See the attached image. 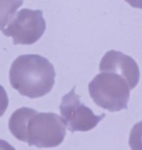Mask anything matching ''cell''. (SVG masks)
Listing matches in <instances>:
<instances>
[{
    "label": "cell",
    "instance_id": "1",
    "mask_svg": "<svg viewBox=\"0 0 142 150\" xmlns=\"http://www.w3.org/2000/svg\"><path fill=\"white\" fill-rule=\"evenodd\" d=\"M56 76L53 64L38 54L18 56L9 71L11 86L20 95L31 99L49 93L55 85Z\"/></svg>",
    "mask_w": 142,
    "mask_h": 150
},
{
    "label": "cell",
    "instance_id": "2",
    "mask_svg": "<svg viewBox=\"0 0 142 150\" xmlns=\"http://www.w3.org/2000/svg\"><path fill=\"white\" fill-rule=\"evenodd\" d=\"M130 90L124 77L112 72H100L88 84L93 102L112 112L128 109Z\"/></svg>",
    "mask_w": 142,
    "mask_h": 150
},
{
    "label": "cell",
    "instance_id": "3",
    "mask_svg": "<svg viewBox=\"0 0 142 150\" xmlns=\"http://www.w3.org/2000/svg\"><path fill=\"white\" fill-rule=\"evenodd\" d=\"M46 28L42 11L23 8L6 14L1 30L5 36L12 38L14 45H32L41 39Z\"/></svg>",
    "mask_w": 142,
    "mask_h": 150
},
{
    "label": "cell",
    "instance_id": "4",
    "mask_svg": "<svg viewBox=\"0 0 142 150\" xmlns=\"http://www.w3.org/2000/svg\"><path fill=\"white\" fill-rule=\"evenodd\" d=\"M66 130L64 119L58 114L37 112L28 123L26 143L37 148L57 147L64 141Z\"/></svg>",
    "mask_w": 142,
    "mask_h": 150
},
{
    "label": "cell",
    "instance_id": "5",
    "mask_svg": "<svg viewBox=\"0 0 142 150\" xmlns=\"http://www.w3.org/2000/svg\"><path fill=\"white\" fill-rule=\"evenodd\" d=\"M59 109L61 117L72 133L91 131L105 116V113L95 115L91 108L80 101V96L76 93V86L63 96Z\"/></svg>",
    "mask_w": 142,
    "mask_h": 150
},
{
    "label": "cell",
    "instance_id": "6",
    "mask_svg": "<svg viewBox=\"0 0 142 150\" xmlns=\"http://www.w3.org/2000/svg\"><path fill=\"white\" fill-rule=\"evenodd\" d=\"M100 72H112L124 77L130 89L138 85L140 79V70L137 62L131 56L120 51L109 50L100 61Z\"/></svg>",
    "mask_w": 142,
    "mask_h": 150
},
{
    "label": "cell",
    "instance_id": "7",
    "mask_svg": "<svg viewBox=\"0 0 142 150\" xmlns=\"http://www.w3.org/2000/svg\"><path fill=\"white\" fill-rule=\"evenodd\" d=\"M37 112L32 108L22 107L14 111L8 121V128L16 139L26 143L28 123L30 118Z\"/></svg>",
    "mask_w": 142,
    "mask_h": 150
}]
</instances>
